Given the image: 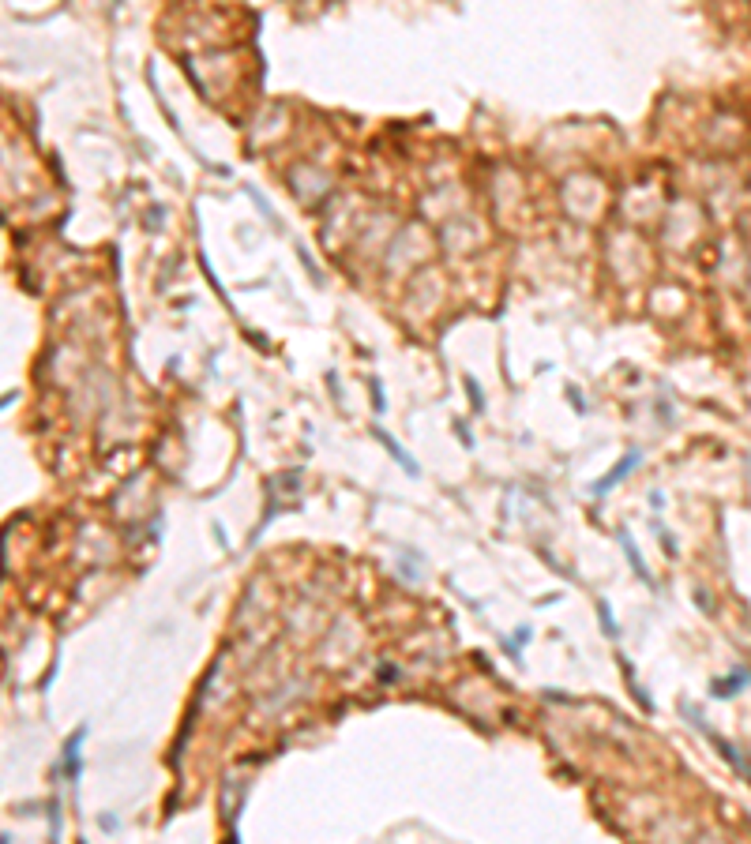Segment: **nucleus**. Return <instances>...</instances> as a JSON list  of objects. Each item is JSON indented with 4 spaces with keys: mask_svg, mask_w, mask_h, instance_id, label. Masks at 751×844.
<instances>
[{
    "mask_svg": "<svg viewBox=\"0 0 751 844\" xmlns=\"http://www.w3.org/2000/svg\"><path fill=\"white\" fill-rule=\"evenodd\" d=\"M376 439L383 443L387 450H391V458L398 462V466H406V469L413 473V477H417V473H421V469H417V462H413V458H410V454H406L402 447H398V443H395V439H391V435H387V432H376Z\"/></svg>",
    "mask_w": 751,
    "mask_h": 844,
    "instance_id": "1",
    "label": "nucleus"
},
{
    "mask_svg": "<svg viewBox=\"0 0 751 844\" xmlns=\"http://www.w3.org/2000/svg\"><path fill=\"white\" fill-rule=\"evenodd\" d=\"M635 466H638V454H627V458H624V462H620V466H616L613 473H609V477H605V480H601V484H597V488H593V491H597V496H601V491H609V488H613V484H616V480H620V477H624V473H632Z\"/></svg>",
    "mask_w": 751,
    "mask_h": 844,
    "instance_id": "2",
    "label": "nucleus"
},
{
    "mask_svg": "<svg viewBox=\"0 0 751 844\" xmlns=\"http://www.w3.org/2000/svg\"><path fill=\"white\" fill-rule=\"evenodd\" d=\"M620 544H624V552H627V559H632V567H635V574H638V578H646V571H643V559H638V552H635V544H632V537H627V533H620Z\"/></svg>",
    "mask_w": 751,
    "mask_h": 844,
    "instance_id": "3",
    "label": "nucleus"
}]
</instances>
